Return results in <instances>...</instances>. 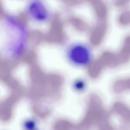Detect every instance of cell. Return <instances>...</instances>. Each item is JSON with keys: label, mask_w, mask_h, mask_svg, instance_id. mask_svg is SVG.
I'll use <instances>...</instances> for the list:
<instances>
[{"label": "cell", "mask_w": 130, "mask_h": 130, "mask_svg": "<svg viewBox=\"0 0 130 130\" xmlns=\"http://www.w3.org/2000/svg\"><path fill=\"white\" fill-rule=\"evenodd\" d=\"M121 51L128 56L130 55V36L126 39Z\"/></svg>", "instance_id": "277c9868"}, {"label": "cell", "mask_w": 130, "mask_h": 130, "mask_svg": "<svg viewBox=\"0 0 130 130\" xmlns=\"http://www.w3.org/2000/svg\"><path fill=\"white\" fill-rule=\"evenodd\" d=\"M119 21L122 25H126L130 23V12L127 11L122 13L119 17Z\"/></svg>", "instance_id": "3957f363"}, {"label": "cell", "mask_w": 130, "mask_h": 130, "mask_svg": "<svg viewBox=\"0 0 130 130\" xmlns=\"http://www.w3.org/2000/svg\"><path fill=\"white\" fill-rule=\"evenodd\" d=\"M28 10L30 17L37 21H42L48 18V10L40 1L35 0L31 2L28 5Z\"/></svg>", "instance_id": "7a4b0ae2"}, {"label": "cell", "mask_w": 130, "mask_h": 130, "mask_svg": "<svg viewBox=\"0 0 130 130\" xmlns=\"http://www.w3.org/2000/svg\"><path fill=\"white\" fill-rule=\"evenodd\" d=\"M66 56L69 61L75 66L83 67L90 63L91 52L87 45L81 43L73 44L67 50Z\"/></svg>", "instance_id": "6da1fadb"}]
</instances>
